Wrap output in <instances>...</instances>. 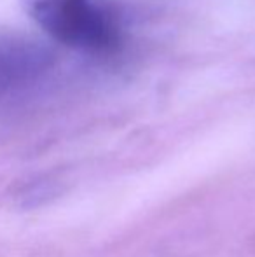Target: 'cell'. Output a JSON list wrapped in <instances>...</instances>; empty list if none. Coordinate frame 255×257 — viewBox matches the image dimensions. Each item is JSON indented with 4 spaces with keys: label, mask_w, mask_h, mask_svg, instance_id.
<instances>
[{
    "label": "cell",
    "mask_w": 255,
    "mask_h": 257,
    "mask_svg": "<svg viewBox=\"0 0 255 257\" xmlns=\"http://www.w3.org/2000/svg\"><path fill=\"white\" fill-rule=\"evenodd\" d=\"M46 61L44 49L28 35L0 28V95L34 77Z\"/></svg>",
    "instance_id": "cell-2"
},
{
    "label": "cell",
    "mask_w": 255,
    "mask_h": 257,
    "mask_svg": "<svg viewBox=\"0 0 255 257\" xmlns=\"http://www.w3.org/2000/svg\"><path fill=\"white\" fill-rule=\"evenodd\" d=\"M27 14L65 46L91 51L114 48L119 39L114 18L91 0H21Z\"/></svg>",
    "instance_id": "cell-1"
}]
</instances>
